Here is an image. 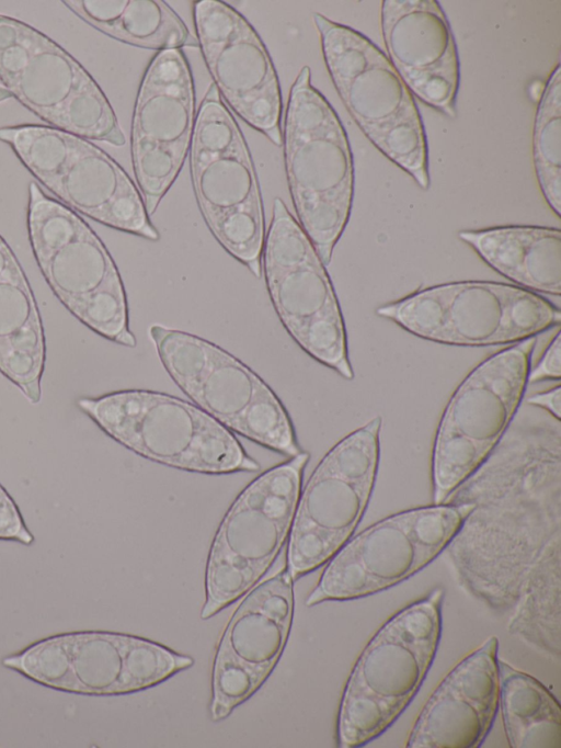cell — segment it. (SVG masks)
I'll list each match as a JSON object with an SVG mask.
<instances>
[{
    "label": "cell",
    "mask_w": 561,
    "mask_h": 748,
    "mask_svg": "<svg viewBox=\"0 0 561 748\" xmlns=\"http://www.w3.org/2000/svg\"><path fill=\"white\" fill-rule=\"evenodd\" d=\"M45 359L36 299L19 260L0 235V372L32 404L41 401Z\"/></svg>",
    "instance_id": "23"
},
{
    "label": "cell",
    "mask_w": 561,
    "mask_h": 748,
    "mask_svg": "<svg viewBox=\"0 0 561 748\" xmlns=\"http://www.w3.org/2000/svg\"><path fill=\"white\" fill-rule=\"evenodd\" d=\"M440 587L389 617L365 645L345 683L336 745L362 747L386 732L411 703L442 635Z\"/></svg>",
    "instance_id": "2"
},
{
    "label": "cell",
    "mask_w": 561,
    "mask_h": 748,
    "mask_svg": "<svg viewBox=\"0 0 561 748\" xmlns=\"http://www.w3.org/2000/svg\"><path fill=\"white\" fill-rule=\"evenodd\" d=\"M196 114L193 75L184 52H158L141 78L130 132L133 169L149 216L182 170Z\"/></svg>",
    "instance_id": "18"
},
{
    "label": "cell",
    "mask_w": 561,
    "mask_h": 748,
    "mask_svg": "<svg viewBox=\"0 0 561 748\" xmlns=\"http://www.w3.org/2000/svg\"><path fill=\"white\" fill-rule=\"evenodd\" d=\"M527 406L445 501L473 505L448 546L474 590L518 594L527 579L560 570L561 424Z\"/></svg>",
    "instance_id": "1"
},
{
    "label": "cell",
    "mask_w": 561,
    "mask_h": 748,
    "mask_svg": "<svg viewBox=\"0 0 561 748\" xmlns=\"http://www.w3.org/2000/svg\"><path fill=\"white\" fill-rule=\"evenodd\" d=\"M62 3L119 42L158 52L197 47L183 20L161 0H70Z\"/></svg>",
    "instance_id": "25"
},
{
    "label": "cell",
    "mask_w": 561,
    "mask_h": 748,
    "mask_svg": "<svg viewBox=\"0 0 561 748\" xmlns=\"http://www.w3.org/2000/svg\"><path fill=\"white\" fill-rule=\"evenodd\" d=\"M261 267L271 302L290 337L316 361L352 381L345 324L332 281L280 197L273 202Z\"/></svg>",
    "instance_id": "14"
},
{
    "label": "cell",
    "mask_w": 561,
    "mask_h": 748,
    "mask_svg": "<svg viewBox=\"0 0 561 748\" xmlns=\"http://www.w3.org/2000/svg\"><path fill=\"white\" fill-rule=\"evenodd\" d=\"M0 540L31 545L34 536L5 488L0 484Z\"/></svg>",
    "instance_id": "28"
},
{
    "label": "cell",
    "mask_w": 561,
    "mask_h": 748,
    "mask_svg": "<svg viewBox=\"0 0 561 748\" xmlns=\"http://www.w3.org/2000/svg\"><path fill=\"white\" fill-rule=\"evenodd\" d=\"M499 639L489 636L443 678L419 713L408 748H478L499 710Z\"/></svg>",
    "instance_id": "22"
},
{
    "label": "cell",
    "mask_w": 561,
    "mask_h": 748,
    "mask_svg": "<svg viewBox=\"0 0 561 748\" xmlns=\"http://www.w3.org/2000/svg\"><path fill=\"white\" fill-rule=\"evenodd\" d=\"M77 405L113 440L152 462L210 475L260 471L232 431L179 397L125 389Z\"/></svg>",
    "instance_id": "5"
},
{
    "label": "cell",
    "mask_w": 561,
    "mask_h": 748,
    "mask_svg": "<svg viewBox=\"0 0 561 748\" xmlns=\"http://www.w3.org/2000/svg\"><path fill=\"white\" fill-rule=\"evenodd\" d=\"M194 659L134 635L84 631L37 641L2 659L42 685L84 695H119L151 688Z\"/></svg>",
    "instance_id": "16"
},
{
    "label": "cell",
    "mask_w": 561,
    "mask_h": 748,
    "mask_svg": "<svg viewBox=\"0 0 561 748\" xmlns=\"http://www.w3.org/2000/svg\"><path fill=\"white\" fill-rule=\"evenodd\" d=\"M287 569L252 588L220 637L211 670L213 722L252 696L277 665L290 633L294 585Z\"/></svg>",
    "instance_id": "20"
},
{
    "label": "cell",
    "mask_w": 561,
    "mask_h": 748,
    "mask_svg": "<svg viewBox=\"0 0 561 748\" xmlns=\"http://www.w3.org/2000/svg\"><path fill=\"white\" fill-rule=\"evenodd\" d=\"M0 81L53 127L114 146L126 141L112 105L83 66L38 30L1 13Z\"/></svg>",
    "instance_id": "12"
},
{
    "label": "cell",
    "mask_w": 561,
    "mask_h": 748,
    "mask_svg": "<svg viewBox=\"0 0 561 748\" xmlns=\"http://www.w3.org/2000/svg\"><path fill=\"white\" fill-rule=\"evenodd\" d=\"M380 25L387 57L412 94L455 118L460 65L455 37L440 3L383 0Z\"/></svg>",
    "instance_id": "21"
},
{
    "label": "cell",
    "mask_w": 561,
    "mask_h": 748,
    "mask_svg": "<svg viewBox=\"0 0 561 748\" xmlns=\"http://www.w3.org/2000/svg\"><path fill=\"white\" fill-rule=\"evenodd\" d=\"M458 237L517 286L536 294H561L559 228L512 225L461 230Z\"/></svg>",
    "instance_id": "24"
},
{
    "label": "cell",
    "mask_w": 561,
    "mask_h": 748,
    "mask_svg": "<svg viewBox=\"0 0 561 748\" xmlns=\"http://www.w3.org/2000/svg\"><path fill=\"white\" fill-rule=\"evenodd\" d=\"M25 168L60 201L103 225L157 241L138 186L104 150L62 129L21 124L0 127Z\"/></svg>",
    "instance_id": "10"
},
{
    "label": "cell",
    "mask_w": 561,
    "mask_h": 748,
    "mask_svg": "<svg viewBox=\"0 0 561 748\" xmlns=\"http://www.w3.org/2000/svg\"><path fill=\"white\" fill-rule=\"evenodd\" d=\"M313 21L328 71L350 115L376 148L427 190V141L412 92L360 32L321 13Z\"/></svg>",
    "instance_id": "6"
},
{
    "label": "cell",
    "mask_w": 561,
    "mask_h": 748,
    "mask_svg": "<svg viewBox=\"0 0 561 748\" xmlns=\"http://www.w3.org/2000/svg\"><path fill=\"white\" fill-rule=\"evenodd\" d=\"M561 377V333L558 332L551 339L542 355L534 367L528 372V383H537L546 379L559 381Z\"/></svg>",
    "instance_id": "29"
},
{
    "label": "cell",
    "mask_w": 561,
    "mask_h": 748,
    "mask_svg": "<svg viewBox=\"0 0 561 748\" xmlns=\"http://www.w3.org/2000/svg\"><path fill=\"white\" fill-rule=\"evenodd\" d=\"M190 163L196 202L213 236L260 277L265 238L260 183L243 133L214 83L196 114Z\"/></svg>",
    "instance_id": "7"
},
{
    "label": "cell",
    "mask_w": 561,
    "mask_h": 748,
    "mask_svg": "<svg viewBox=\"0 0 561 748\" xmlns=\"http://www.w3.org/2000/svg\"><path fill=\"white\" fill-rule=\"evenodd\" d=\"M309 458L302 451L263 472L229 507L207 557L202 620L248 593L272 567L288 540Z\"/></svg>",
    "instance_id": "9"
},
{
    "label": "cell",
    "mask_w": 561,
    "mask_h": 748,
    "mask_svg": "<svg viewBox=\"0 0 561 748\" xmlns=\"http://www.w3.org/2000/svg\"><path fill=\"white\" fill-rule=\"evenodd\" d=\"M149 335L165 371L197 407L230 431L282 455L302 452L285 406L242 361L178 329L153 325Z\"/></svg>",
    "instance_id": "8"
},
{
    "label": "cell",
    "mask_w": 561,
    "mask_h": 748,
    "mask_svg": "<svg viewBox=\"0 0 561 748\" xmlns=\"http://www.w3.org/2000/svg\"><path fill=\"white\" fill-rule=\"evenodd\" d=\"M381 426L376 416L340 440L300 491L287 546L293 580L328 563L353 536L374 490Z\"/></svg>",
    "instance_id": "17"
},
{
    "label": "cell",
    "mask_w": 561,
    "mask_h": 748,
    "mask_svg": "<svg viewBox=\"0 0 561 748\" xmlns=\"http://www.w3.org/2000/svg\"><path fill=\"white\" fill-rule=\"evenodd\" d=\"M282 145L298 223L327 265L348 223L354 162L344 126L312 86L308 66L290 88Z\"/></svg>",
    "instance_id": "3"
},
{
    "label": "cell",
    "mask_w": 561,
    "mask_h": 748,
    "mask_svg": "<svg viewBox=\"0 0 561 748\" xmlns=\"http://www.w3.org/2000/svg\"><path fill=\"white\" fill-rule=\"evenodd\" d=\"M472 509L471 502L434 503L371 524L331 557L306 605L359 599L410 578L449 545Z\"/></svg>",
    "instance_id": "15"
},
{
    "label": "cell",
    "mask_w": 561,
    "mask_h": 748,
    "mask_svg": "<svg viewBox=\"0 0 561 748\" xmlns=\"http://www.w3.org/2000/svg\"><path fill=\"white\" fill-rule=\"evenodd\" d=\"M536 336L478 364L450 397L432 450L433 502L444 503L491 454L517 413Z\"/></svg>",
    "instance_id": "13"
},
{
    "label": "cell",
    "mask_w": 561,
    "mask_h": 748,
    "mask_svg": "<svg viewBox=\"0 0 561 748\" xmlns=\"http://www.w3.org/2000/svg\"><path fill=\"white\" fill-rule=\"evenodd\" d=\"M10 97V93L3 87H0V102L9 99Z\"/></svg>",
    "instance_id": "31"
},
{
    "label": "cell",
    "mask_w": 561,
    "mask_h": 748,
    "mask_svg": "<svg viewBox=\"0 0 561 748\" xmlns=\"http://www.w3.org/2000/svg\"><path fill=\"white\" fill-rule=\"evenodd\" d=\"M376 314L416 337L466 347L515 343L561 322L560 309L541 295L489 281L426 287Z\"/></svg>",
    "instance_id": "11"
},
{
    "label": "cell",
    "mask_w": 561,
    "mask_h": 748,
    "mask_svg": "<svg viewBox=\"0 0 561 748\" xmlns=\"http://www.w3.org/2000/svg\"><path fill=\"white\" fill-rule=\"evenodd\" d=\"M526 404L548 412L553 418L560 420L561 415V387L557 386L529 396Z\"/></svg>",
    "instance_id": "30"
},
{
    "label": "cell",
    "mask_w": 561,
    "mask_h": 748,
    "mask_svg": "<svg viewBox=\"0 0 561 748\" xmlns=\"http://www.w3.org/2000/svg\"><path fill=\"white\" fill-rule=\"evenodd\" d=\"M499 709L511 748H560L561 710L539 680L499 659Z\"/></svg>",
    "instance_id": "26"
},
{
    "label": "cell",
    "mask_w": 561,
    "mask_h": 748,
    "mask_svg": "<svg viewBox=\"0 0 561 748\" xmlns=\"http://www.w3.org/2000/svg\"><path fill=\"white\" fill-rule=\"evenodd\" d=\"M538 184L553 213L561 212V67L550 73L539 100L533 133Z\"/></svg>",
    "instance_id": "27"
},
{
    "label": "cell",
    "mask_w": 561,
    "mask_h": 748,
    "mask_svg": "<svg viewBox=\"0 0 561 748\" xmlns=\"http://www.w3.org/2000/svg\"><path fill=\"white\" fill-rule=\"evenodd\" d=\"M27 230L38 268L67 309L98 335L136 347L126 292L111 253L73 209L35 182L28 186Z\"/></svg>",
    "instance_id": "4"
},
{
    "label": "cell",
    "mask_w": 561,
    "mask_h": 748,
    "mask_svg": "<svg viewBox=\"0 0 561 748\" xmlns=\"http://www.w3.org/2000/svg\"><path fill=\"white\" fill-rule=\"evenodd\" d=\"M193 4L196 41L221 99L249 126L282 146L280 87L260 35L226 2Z\"/></svg>",
    "instance_id": "19"
}]
</instances>
